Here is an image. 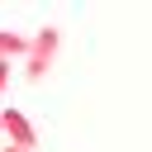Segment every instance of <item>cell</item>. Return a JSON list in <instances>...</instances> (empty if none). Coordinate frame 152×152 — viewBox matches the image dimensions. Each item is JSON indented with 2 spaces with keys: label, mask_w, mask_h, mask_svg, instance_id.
<instances>
[{
  "label": "cell",
  "mask_w": 152,
  "mask_h": 152,
  "mask_svg": "<svg viewBox=\"0 0 152 152\" xmlns=\"http://www.w3.org/2000/svg\"><path fill=\"white\" fill-rule=\"evenodd\" d=\"M57 48H62V28H38V33H28V52H24V81H43L48 71H52V62H57Z\"/></svg>",
  "instance_id": "1"
},
{
  "label": "cell",
  "mask_w": 152,
  "mask_h": 152,
  "mask_svg": "<svg viewBox=\"0 0 152 152\" xmlns=\"http://www.w3.org/2000/svg\"><path fill=\"white\" fill-rule=\"evenodd\" d=\"M0 133H5V142L19 147V152H33V147H38V133H33V124H28L19 109H0Z\"/></svg>",
  "instance_id": "2"
},
{
  "label": "cell",
  "mask_w": 152,
  "mask_h": 152,
  "mask_svg": "<svg viewBox=\"0 0 152 152\" xmlns=\"http://www.w3.org/2000/svg\"><path fill=\"white\" fill-rule=\"evenodd\" d=\"M24 52H28V33H5L0 28V57L5 62H14V57L24 62Z\"/></svg>",
  "instance_id": "3"
},
{
  "label": "cell",
  "mask_w": 152,
  "mask_h": 152,
  "mask_svg": "<svg viewBox=\"0 0 152 152\" xmlns=\"http://www.w3.org/2000/svg\"><path fill=\"white\" fill-rule=\"evenodd\" d=\"M10 81H14V62H5V57H0V100H5V90H10Z\"/></svg>",
  "instance_id": "4"
},
{
  "label": "cell",
  "mask_w": 152,
  "mask_h": 152,
  "mask_svg": "<svg viewBox=\"0 0 152 152\" xmlns=\"http://www.w3.org/2000/svg\"><path fill=\"white\" fill-rule=\"evenodd\" d=\"M0 152H19V147H10V142H5V147H0Z\"/></svg>",
  "instance_id": "5"
}]
</instances>
